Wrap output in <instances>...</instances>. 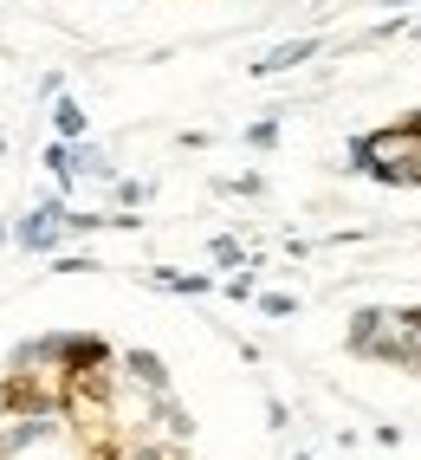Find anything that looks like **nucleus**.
Instances as JSON below:
<instances>
[{
    "instance_id": "obj_12",
    "label": "nucleus",
    "mask_w": 421,
    "mask_h": 460,
    "mask_svg": "<svg viewBox=\"0 0 421 460\" xmlns=\"http://www.w3.org/2000/svg\"><path fill=\"white\" fill-rule=\"evenodd\" d=\"M149 195H156V181H117V201L124 208H143Z\"/></svg>"
},
{
    "instance_id": "obj_13",
    "label": "nucleus",
    "mask_w": 421,
    "mask_h": 460,
    "mask_svg": "<svg viewBox=\"0 0 421 460\" xmlns=\"http://www.w3.org/2000/svg\"><path fill=\"white\" fill-rule=\"evenodd\" d=\"M259 312H266V318H292V312H298V298H292V292H266V298H259Z\"/></svg>"
},
{
    "instance_id": "obj_14",
    "label": "nucleus",
    "mask_w": 421,
    "mask_h": 460,
    "mask_svg": "<svg viewBox=\"0 0 421 460\" xmlns=\"http://www.w3.org/2000/svg\"><path fill=\"white\" fill-rule=\"evenodd\" d=\"M370 441H376V447H402V428H396V421H382V428H376Z\"/></svg>"
},
{
    "instance_id": "obj_11",
    "label": "nucleus",
    "mask_w": 421,
    "mask_h": 460,
    "mask_svg": "<svg viewBox=\"0 0 421 460\" xmlns=\"http://www.w3.org/2000/svg\"><path fill=\"white\" fill-rule=\"evenodd\" d=\"M240 137H247V149H273V143H279V117H259V124L240 130Z\"/></svg>"
},
{
    "instance_id": "obj_16",
    "label": "nucleus",
    "mask_w": 421,
    "mask_h": 460,
    "mask_svg": "<svg viewBox=\"0 0 421 460\" xmlns=\"http://www.w3.org/2000/svg\"><path fill=\"white\" fill-rule=\"evenodd\" d=\"M92 266H98L92 253H66V260H58V272H92Z\"/></svg>"
},
{
    "instance_id": "obj_6",
    "label": "nucleus",
    "mask_w": 421,
    "mask_h": 460,
    "mask_svg": "<svg viewBox=\"0 0 421 460\" xmlns=\"http://www.w3.org/2000/svg\"><path fill=\"white\" fill-rule=\"evenodd\" d=\"M156 286L175 292V298H201V292H215V279H207V272H175V266L156 272Z\"/></svg>"
},
{
    "instance_id": "obj_4",
    "label": "nucleus",
    "mask_w": 421,
    "mask_h": 460,
    "mask_svg": "<svg viewBox=\"0 0 421 460\" xmlns=\"http://www.w3.org/2000/svg\"><path fill=\"white\" fill-rule=\"evenodd\" d=\"M124 370H130V383H143L149 395H169V370H162L156 350H124Z\"/></svg>"
},
{
    "instance_id": "obj_1",
    "label": "nucleus",
    "mask_w": 421,
    "mask_h": 460,
    "mask_svg": "<svg viewBox=\"0 0 421 460\" xmlns=\"http://www.w3.org/2000/svg\"><path fill=\"white\" fill-rule=\"evenodd\" d=\"M52 435H66V415L58 409H33V415H20V421H7V435H0V454H26V447H46Z\"/></svg>"
},
{
    "instance_id": "obj_10",
    "label": "nucleus",
    "mask_w": 421,
    "mask_h": 460,
    "mask_svg": "<svg viewBox=\"0 0 421 460\" xmlns=\"http://www.w3.org/2000/svg\"><path fill=\"white\" fill-rule=\"evenodd\" d=\"M221 195H247V201H253V195H266V175H253V169H247V175H227Z\"/></svg>"
},
{
    "instance_id": "obj_5",
    "label": "nucleus",
    "mask_w": 421,
    "mask_h": 460,
    "mask_svg": "<svg viewBox=\"0 0 421 460\" xmlns=\"http://www.w3.org/2000/svg\"><path fill=\"white\" fill-rule=\"evenodd\" d=\"M52 130H58V143H78V137H92V117H84L78 98L58 91V98H52Z\"/></svg>"
},
{
    "instance_id": "obj_7",
    "label": "nucleus",
    "mask_w": 421,
    "mask_h": 460,
    "mask_svg": "<svg viewBox=\"0 0 421 460\" xmlns=\"http://www.w3.org/2000/svg\"><path fill=\"white\" fill-rule=\"evenodd\" d=\"M66 156H72V175H110V156H104V149L98 143H66Z\"/></svg>"
},
{
    "instance_id": "obj_3",
    "label": "nucleus",
    "mask_w": 421,
    "mask_h": 460,
    "mask_svg": "<svg viewBox=\"0 0 421 460\" xmlns=\"http://www.w3.org/2000/svg\"><path fill=\"white\" fill-rule=\"evenodd\" d=\"M318 52H324V40H318V33H305V40H285V46H273V52H259V58H253V78L292 72V66H305V58H318Z\"/></svg>"
},
{
    "instance_id": "obj_8",
    "label": "nucleus",
    "mask_w": 421,
    "mask_h": 460,
    "mask_svg": "<svg viewBox=\"0 0 421 460\" xmlns=\"http://www.w3.org/2000/svg\"><path fill=\"white\" fill-rule=\"evenodd\" d=\"M215 292H227L233 305H247V298H259V279H253V266H233V272H227V279H221Z\"/></svg>"
},
{
    "instance_id": "obj_17",
    "label": "nucleus",
    "mask_w": 421,
    "mask_h": 460,
    "mask_svg": "<svg viewBox=\"0 0 421 460\" xmlns=\"http://www.w3.org/2000/svg\"><path fill=\"white\" fill-rule=\"evenodd\" d=\"M402 33H408V40H421V20H402Z\"/></svg>"
},
{
    "instance_id": "obj_2",
    "label": "nucleus",
    "mask_w": 421,
    "mask_h": 460,
    "mask_svg": "<svg viewBox=\"0 0 421 460\" xmlns=\"http://www.w3.org/2000/svg\"><path fill=\"white\" fill-rule=\"evenodd\" d=\"M58 227H66V201H39V208L13 227V240H20L26 253H52V247H58Z\"/></svg>"
},
{
    "instance_id": "obj_15",
    "label": "nucleus",
    "mask_w": 421,
    "mask_h": 460,
    "mask_svg": "<svg viewBox=\"0 0 421 460\" xmlns=\"http://www.w3.org/2000/svg\"><path fill=\"white\" fill-rule=\"evenodd\" d=\"M58 91H66V72H46V78H39V98L52 104V98H58Z\"/></svg>"
},
{
    "instance_id": "obj_18",
    "label": "nucleus",
    "mask_w": 421,
    "mask_h": 460,
    "mask_svg": "<svg viewBox=\"0 0 421 460\" xmlns=\"http://www.w3.org/2000/svg\"><path fill=\"white\" fill-rule=\"evenodd\" d=\"M0 149H7V137H0Z\"/></svg>"
},
{
    "instance_id": "obj_9",
    "label": "nucleus",
    "mask_w": 421,
    "mask_h": 460,
    "mask_svg": "<svg viewBox=\"0 0 421 460\" xmlns=\"http://www.w3.org/2000/svg\"><path fill=\"white\" fill-rule=\"evenodd\" d=\"M207 253H215V266H227V272H233V266H253V253L240 247L233 234H215V247H207Z\"/></svg>"
}]
</instances>
